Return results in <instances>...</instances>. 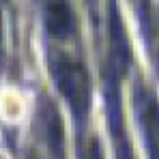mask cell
I'll use <instances>...</instances> for the list:
<instances>
[{
  "label": "cell",
  "instance_id": "obj_3",
  "mask_svg": "<svg viewBox=\"0 0 159 159\" xmlns=\"http://www.w3.org/2000/svg\"><path fill=\"white\" fill-rule=\"evenodd\" d=\"M37 129L43 140V144L50 148L54 159L62 157V129H60V116L52 101L41 99L37 107Z\"/></svg>",
  "mask_w": 159,
  "mask_h": 159
},
{
  "label": "cell",
  "instance_id": "obj_2",
  "mask_svg": "<svg viewBox=\"0 0 159 159\" xmlns=\"http://www.w3.org/2000/svg\"><path fill=\"white\" fill-rule=\"evenodd\" d=\"M133 101H135V112H138V120H140V127H142L148 159H159V103H157V99L142 84H138L135 93H133Z\"/></svg>",
  "mask_w": 159,
  "mask_h": 159
},
{
  "label": "cell",
  "instance_id": "obj_4",
  "mask_svg": "<svg viewBox=\"0 0 159 159\" xmlns=\"http://www.w3.org/2000/svg\"><path fill=\"white\" fill-rule=\"evenodd\" d=\"M45 28L56 39H69L75 32L73 11L65 0H52L45 9Z\"/></svg>",
  "mask_w": 159,
  "mask_h": 159
},
{
  "label": "cell",
  "instance_id": "obj_1",
  "mask_svg": "<svg viewBox=\"0 0 159 159\" xmlns=\"http://www.w3.org/2000/svg\"><path fill=\"white\" fill-rule=\"evenodd\" d=\"M50 69H52L56 88L67 99L73 116L78 120L84 118L88 110V101H90V82H88V73L84 65L69 58L67 54H52Z\"/></svg>",
  "mask_w": 159,
  "mask_h": 159
}]
</instances>
